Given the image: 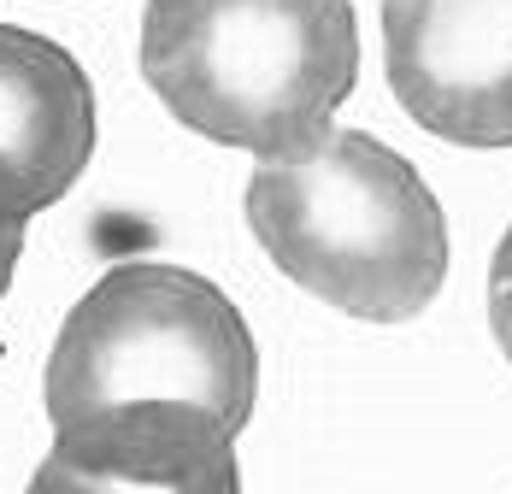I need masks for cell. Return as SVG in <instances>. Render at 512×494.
Returning a JSON list of instances; mask_svg holds the SVG:
<instances>
[{
	"instance_id": "obj_8",
	"label": "cell",
	"mask_w": 512,
	"mask_h": 494,
	"mask_svg": "<svg viewBox=\"0 0 512 494\" xmlns=\"http://www.w3.org/2000/svg\"><path fill=\"white\" fill-rule=\"evenodd\" d=\"M18 253H24V224H6V230H0V295L12 289V271H18Z\"/></svg>"
},
{
	"instance_id": "obj_6",
	"label": "cell",
	"mask_w": 512,
	"mask_h": 494,
	"mask_svg": "<svg viewBox=\"0 0 512 494\" xmlns=\"http://www.w3.org/2000/svg\"><path fill=\"white\" fill-rule=\"evenodd\" d=\"M24 494H242L236 436L206 412H118L53 430Z\"/></svg>"
},
{
	"instance_id": "obj_1",
	"label": "cell",
	"mask_w": 512,
	"mask_h": 494,
	"mask_svg": "<svg viewBox=\"0 0 512 494\" xmlns=\"http://www.w3.org/2000/svg\"><path fill=\"white\" fill-rule=\"evenodd\" d=\"M142 77L206 142L307 159L354 95V0H148Z\"/></svg>"
},
{
	"instance_id": "obj_7",
	"label": "cell",
	"mask_w": 512,
	"mask_h": 494,
	"mask_svg": "<svg viewBox=\"0 0 512 494\" xmlns=\"http://www.w3.org/2000/svg\"><path fill=\"white\" fill-rule=\"evenodd\" d=\"M489 330H495L501 353L512 359V224L495 247V259H489Z\"/></svg>"
},
{
	"instance_id": "obj_4",
	"label": "cell",
	"mask_w": 512,
	"mask_h": 494,
	"mask_svg": "<svg viewBox=\"0 0 512 494\" xmlns=\"http://www.w3.org/2000/svg\"><path fill=\"white\" fill-rule=\"evenodd\" d=\"M383 71L430 136L512 148V0H383Z\"/></svg>"
},
{
	"instance_id": "obj_5",
	"label": "cell",
	"mask_w": 512,
	"mask_h": 494,
	"mask_svg": "<svg viewBox=\"0 0 512 494\" xmlns=\"http://www.w3.org/2000/svg\"><path fill=\"white\" fill-rule=\"evenodd\" d=\"M95 153V89L71 53L0 24V230L71 195Z\"/></svg>"
},
{
	"instance_id": "obj_2",
	"label": "cell",
	"mask_w": 512,
	"mask_h": 494,
	"mask_svg": "<svg viewBox=\"0 0 512 494\" xmlns=\"http://www.w3.org/2000/svg\"><path fill=\"white\" fill-rule=\"evenodd\" d=\"M248 230L271 265L365 324H407L442 295L448 218L395 148L330 130L307 159L248 177Z\"/></svg>"
},
{
	"instance_id": "obj_3",
	"label": "cell",
	"mask_w": 512,
	"mask_h": 494,
	"mask_svg": "<svg viewBox=\"0 0 512 494\" xmlns=\"http://www.w3.org/2000/svg\"><path fill=\"white\" fill-rule=\"evenodd\" d=\"M259 347L218 283L165 259L112 265L59 324L42 406L53 430L118 412H206L230 436L254 418Z\"/></svg>"
}]
</instances>
